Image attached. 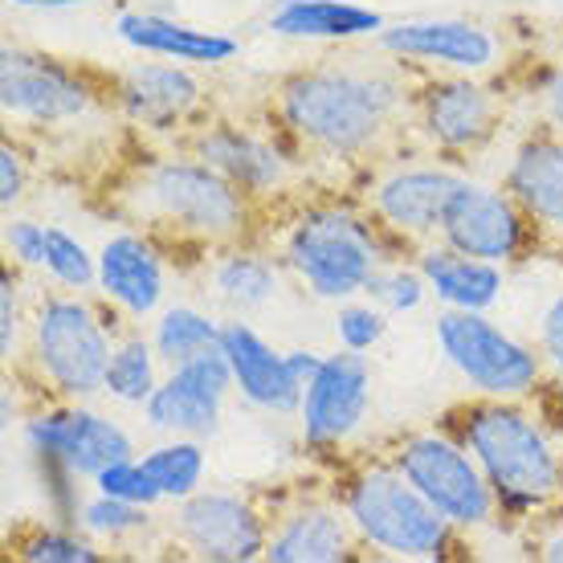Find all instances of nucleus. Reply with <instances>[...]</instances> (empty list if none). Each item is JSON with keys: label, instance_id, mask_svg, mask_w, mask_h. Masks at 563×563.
<instances>
[{"label": "nucleus", "instance_id": "nucleus-1", "mask_svg": "<svg viewBox=\"0 0 563 563\" xmlns=\"http://www.w3.org/2000/svg\"><path fill=\"white\" fill-rule=\"evenodd\" d=\"M396 99L400 90L384 74L310 70L282 86V119L319 152L355 155L384 131Z\"/></svg>", "mask_w": 563, "mask_h": 563}, {"label": "nucleus", "instance_id": "nucleus-2", "mask_svg": "<svg viewBox=\"0 0 563 563\" xmlns=\"http://www.w3.org/2000/svg\"><path fill=\"white\" fill-rule=\"evenodd\" d=\"M462 441L478 457L503 510H536L560 494V457L551 453L543 429L510 400L474 405L465 412Z\"/></svg>", "mask_w": 563, "mask_h": 563}, {"label": "nucleus", "instance_id": "nucleus-3", "mask_svg": "<svg viewBox=\"0 0 563 563\" xmlns=\"http://www.w3.org/2000/svg\"><path fill=\"white\" fill-rule=\"evenodd\" d=\"M343 510L372 548L400 560H437L450 548L453 522L396 465L360 470L343 490Z\"/></svg>", "mask_w": 563, "mask_h": 563}, {"label": "nucleus", "instance_id": "nucleus-4", "mask_svg": "<svg viewBox=\"0 0 563 563\" xmlns=\"http://www.w3.org/2000/svg\"><path fill=\"white\" fill-rule=\"evenodd\" d=\"M140 209L184 238L233 241L245 229V192L205 159H164L140 176Z\"/></svg>", "mask_w": 563, "mask_h": 563}, {"label": "nucleus", "instance_id": "nucleus-5", "mask_svg": "<svg viewBox=\"0 0 563 563\" xmlns=\"http://www.w3.org/2000/svg\"><path fill=\"white\" fill-rule=\"evenodd\" d=\"M286 257L319 298H352L380 274V241L372 225L339 205L302 212L290 229Z\"/></svg>", "mask_w": 563, "mask_h": 563}, {"label": "nucleus", "instance_id": "nucleus-6", "mask_svg": "<svg viewBox=\"0 0 563 563\" xmlns=\"http://www.w3.org/2000/svg\"><path fill=\"white\" fill-rule=\"evenodd\" d=\"M437 339L445 360L490 400H519L539 384V355L498 331L482 310L450 307L437 319Z\"/></svg>", "mask_w": 563, "mask_h": 563}, {"label": "nucleus", "instance_id": "nucleus-7", "mask_svg": "<svg viewBox=\"0 0 563 563\" xmlns=\"http://www.w3.org/2000/svg\"><path fill=\"white\" fill-rule=\"evenodd\" d=\"M33 352L45 380L66 396H90L107 384L111 335L78 298H45L33 319Z\"/></svg>", "mask_w": 563, "mask_h": 563}, {"label": "nucleus", "instance_id": "nucleus-8", "mask_svg": "<svg viewBox=\"0 0 563 563\" xmlns=\"http://www.w3.org/2000/svg\"><path fill=\"white\" fill-rule=\"evenodd\" d=\"M396 470L433 503L453 527H482L498 510V494L474 453L441 433L409 437L396 450Z\"/></svg>", "mask_w": 563, "mask_h": 563}, {"label": "nucleus", "instance_id": "nucleus-9", "mask_svg": "<svg viewBox=\"0 0 563 563\" xmlns=\"http://www.w3.org/2000/svg\"><path fill=\"white\" fill-rule=\"evenodd\" d=\"M229 388H238L233 367L217 343L209 352L176 364L168 380L155 384V393L147 396V421L176 437H205L217 429L221 400L229 396Z\"/></svg>", "mask_w": 563, "mask_h": 563}, {"label": "nucleus", "instance_id": "nucleus-10", "mask_svg": "<svg viewBox=\"0 0 563 563\" xmlns=\"http://www.w3.org/2000/svg\"><path fill=\"white\" fill-rule=\"evenodd\" d=\"M441 238L457 254L482 257V262H515L527 238V212L515 197H503L486 184L462 180L453 188L445 217H441Z\"/></svg>", "mask_w": 563, "mask_h": 563}, {"label": "nucleus", "instance_id": "nucleus-11", "mask_svg": "<svg viewBox=\"0 0 563 563\" xmlns=\"http://www.w3.org/2000/svg\"><path fill=\"white\" fill-rule=\"evenodd\" d=\"M367 400H372V372L360 352H335L327 355L319 372L302 388V437L310 445H339L360 429L367 417Z\"/></svg>", "mask_w": 563, "mask_h": 563}, {"label": "nucleus", "instance_id": "nucleus-12", "mask_svg": "<svg viewBox=\"0 0 563 563\" xmlns=\"http://www.w3.org/2000/svg\"><path fill=\"white\" fill-rule=\"evenodd\" d=\"M25 437L33 453H42L45 462H57L66 474L99 478L107 465L131 457V437L114 421L86 409L42 412L25 424Z\"/></svg>", "mask_w": 563, "mask_h": 563}, {"label": "nucleus", "instance_id": "nucleus-13", "mask_svg": "<svg viewBox=\"0 0 563 563\" xmlns=\"http://www.w3.org/2000/svg\"><path fill=\"white\" fill-rule=\"evenodd\" d=\"M176 527L200 560L217 563H250L266 555L269 543L262 515L233 494H188Z\"/></svg>", "mask_w": 563, "mask_h": 563}, {"label": "nucleus", "instance_id": "nucleus-14", "mask_svg": "<svg viewBox=\"0 0 563 563\" xmlns=\"http://www.w3.org/2000/svg\"><path fill=\"white\" fill-rule=\"evenodd\" d=\"M0 102L16 119L62 123V119H78L90 107V86L74 70L49 62V57L4 49V62H0Z\"/></svg>", "mask_w": 563, "mask_h": 563}, {"label": "nucleus", "instance_id": "nucleus-15", "mask_svg": "<svg viewBox=\"0 0 563 563\" xmlns=\"http://www.w3.org/2000/svg\"><path fill=\"white\" fill-rule=\"evenodd\" d=\"M221 352H225L229 367H233V384H238L241 396L250 405L269 412H290L302 405V388L307 384L295 376L290 355L274 352L254 327L245 323L221 327Z\"/></svg>", "mask_w": 563, "mask_h": 563}, {"label": "nucleus", "instance_id": "nucleus-16", "mask_svg": "<svg viewBox=\"0 0 563 563\" xmlns=\"http://www.w3.org/2000/svg\"><path fill=\"white\" fill-rule=\"evenodd\" d=\"M384 49L450 70H486L494 62V37L470 21H409V25L384 29Z\"/></svg>", "mask_w": 563, "mask_h": 563}, {"label": "nucleus", "instance_id": "nucleus-17", "mask_svg": "<svg viewBox=\"0 0 563 563\" xmlns=\"http://www.w3.org/2000/svg\"><path fill=\"white\" fill-rule=\"evenodd\" d=\"M510 197L519 200L527 221L563 238V135H536L510 159Z\"/></svg>", "mask_w": 563, "mask_h": 563}, {"label": "nucleus", "instance_id": "nucleus-18", "mask_svg": "<svg viewBox=\"0 0 563 563\" xmlns=\"http://www.w3.org/2000/svg\"><path fill=\"white\" fill-rule=\"evenodd\" d=\"M457 184L462 180L453 172L405 168L388 176L372 200H376L380 221H388L409 238H429V233H441V217H445V205H450Z\"/></svg>", "mask_w": 563, "mask_h": 563}, {"label": "nucleus", "instance_id": "nucleus-19", "mask_svg": "<svg viewBox=\"0 0 563 563\" xmlns=\"http://www.w3.org/2000/svg\"><path fill=\"white\" fill-rule=\"evenodd\" d=\"M99 286L102 295L135 319L152 314L164 298V266L155 257L152 241H143L140 233H119L107 241L99 254Z\"/></svg>", "mask_w": 563, "mask_h": 563}, {"label": "nucleus", "instance_id": "nucleus-20", "mask_svg": "<svg viewBox=\"0 0 563 563\" xmlns=\"http://www.w3.org/2000/svg\"><path fill=\"white\" fill-rule=\"evenodd\" d=\"M424 128L441 147L450 152H465V147H478L494 135V99L482 86L453 78V82L429 86V95L421 102Z\"/></svg>", "mask_w": 563, "mask_h": 563}, {"label": "nucleus", "instance_id": "nucleus-21", "mask_svg": "<svg viewBox=\"0 0 563 563\" xmlns=\"http://www.w3.org/2000/svg\"><path fill=\"white\" fill-rule=\"evenodd\" d=\"M123 111L152 131H168L197 111L200 86L180 66H135L119 86Z\"/></svg>", "mask_w": 563, "mask_h": 563}, {"label": "nucleus", "instance_id": "nucleus-22", "mask_svg": "<svg viewBox=\"0 0 563 563\" xmlns=\"http://www.w3.org/2000/svg\"><path fill=\"white\" fill-rule=\"evenodd\" d=\"M119 37L143 54H159L172 62H192V66H221L229 57H238V42L225 33L184 25L159 13H123L119 16Z\"/></svg>", "mask_w": 563, "mask_h": 563}, {"label": "nucleus", "instance_id": "nucleus-23", "mask_svg": "<svg viewBox=\"0 0 563 563\" xmlns=\"http://www.w3.org/2000/svg\"><path fill=\"white\" fill-rule=\"evenodd\" d=\"M197 155L209 168L229 176L241 192H274L286 176V159L278 147L241 128H212L197 135Z\"/></svg>", "mask_w": 563, "mask_h": 563}, {"label": "nucleus", "instance_id": "nucleus-24", "mask_svg": "<svg viewBox=\"0 0 563 563\" xmlns=\"http://www.w3.org/2000/svg\"><path fill=\"white\" fill-rule=\"evenodd\" d=\"M352 527L347 510L307 507L290 515L266 543L269 563H339L352 551Z\"/></svg>", "mask_w": 563, "mask_h": 563}, {"label": "nucleus", "instance_id": "nucleus-25", "mask_svg": "<svg viewBox=\"0 0 563 563\" xmlns=\"http://www.w3.org/2000/svg\"><path fill=\"white\" fill-rule=\"evenodd\" d=\"M269 29L282 37H307V42H352L380 33L384 16L347 0H282L269 16Z\"/></svg>", "mask_w": 563, "mask_h": 563}, {"label": "nucleus", "instance_id": "nucleus-26", "mask_svg": "<svg viewBox=\"0 0 563 563\" xmlns=\"http://www.w3.org/2000/svg\"><path fill=\"white\" fill-rule=\"evenodd\" d=\"M421 274L429 282V290L453 310H486L494 307V298L503 290V274H498L494 262L457 254L453 245L424 250Z\"/></svg>", "mask_w": 563, "mask_h": 563}, {"label": "nucleus", "instance_id": "nucleus-27", "mask_svg": "<svg viewBox=\"0 0 563 563\" xmlns=\"http://www.w3.org/2000/svg\"><path fill=\"white\" fill-rule=\"evenodd\" d=\"M221 343V327L212 323L209 314H200L192 307H176L168 310L159 327H155V352L164 355L172 367L184 364V360H192V355L209 352Z\"/></svg>", "mask_w": 563, "mask_h": 563}, {"label": "nucleus", "instance_id": "nucleus-28", "mask_svg": "<svg viewBox=\"0 0 563 563\" xmlns=\"http://www.w3.org/2000/svg\"><path fill=\"white\" fill-rule=\"evenodd\" d=\"M102 388L123 405H147V396L155 393V355L140 335L123 339L111 352Z\"/></svg>", "mask_w": 563, "mask_h": 563}, {"label": "nucleus", "instance_id": "nucleus-29", "mask_svg": "<svg viewBox=\"0 0 563 563\" xmlns=\"http://www.w3.org/2000/svg\"><path fill=\"white\" fill-rule=\"evenodd\" d=\"M212 282H217L221 298L233 302V307H262V302L278 290V269L257 254H229L225 262L217 266Z\"/></svg>", "mask_w": 563, "mask_h": 563}, {"label": "nucleus", "instance_id": "nucleus-30", "mask_svg": "<svg viewBox=\"0 0 563 563\" xmlns=\"http://www.w3.org/2000/svg\"><path fill=\"white\" fill-rule=\"evenodd\" d=\"M147 465V474L155 478L159 494L164 498H188V494H197L200 478H205V453H200L197 441H172V445H159L143 457Z\"/></svg>", "mask_w": 563, "mask_h": 563}, {"label": "nucleus", "instance_id": "nucleus-31", "mask_svg": "<svg viewBox=\"0 0 563 563\" xmlns=\"http://www.w3.org/2000/svg\"><path fill=\"white\" fill-rule=\"evenodd\" d=\"M45 269L54 274L62 286H74L82 290L90 282L99 278V269L86 254V245L78 238H70L66 229H45Z\"/></svg>", "mask_w": 563, "mask_h": 563}, {"label": "nucleus", "instance_id": "nucleus-32", "mask_svg": "<svg viewBox=\"0 0 563 563\" xmlns=\"http://www.w3.org/2000/svg\"><path fill=\"white\" fill-rule=\"evenodd\" d=\"M99 494H111V498H123V503H135V507H152L164 494L155 486V478L147 474V465L135 462V457H123V462L107 465L99 478H95Z\"/></svg>", "mask_w": 563, "mask_h": 563}, {"label": "nucleus", "instance_id": "nucleus-33", "mask_svg": "<svg viewBox=\"0 0 563 563\" xmlns=\"http://www.w3.org/2000/svg\"><path fill=\"white\" fill-rule=\"evenodd\" d=\"M143 510L147 507H135V503H123V498H111V494H99L90 507L82 510V527L90 536H128L135 527H143Z\"/></svg>", "mask_w": 563, "mask_h": 563}, {"label": "nucleus", "instance_id": "nucleus-34", "mask_svg": "<svg viewBox=\"0 0 563 563\" xmlns=\"http://www.w3.org/2000/svg\"><path fill=\"white\" fill-rule=\"evenodd\" d=\"M16 555L29 563H95V560H102L99 551H95V543H86V539H78V536H57V531L25 539V543L16 548Z\"/></svg>", "mask_w": 563, "mask_h": 563}, {"label": "nucleus", "instance_id": "nucleus-35", "mask_svg": "<svg viewBox=\"0 0 563 563\" xmlns=\"http://www.w3.org/2000/svg\"><path fill=\"white\" fill-rule=\"evenodd\" d=\"M424 290H429L424 274H412V269H388V274H376V278L367 282V295L376 298V302H384L388 310L421 307Z\"/></svg>", "mask_w": 563, "mask_h": 563}, {"label": "nucleus", "instance_id": "nucleus-36", "mask_svg": "<svg viewBox=\"0 0 563 563\" xmlns=\"http://www.w3.org/2000/svg\"><path fill=\"white\" fill-rule=\"evenodd\" d=\"M339 339H343V347H352V352H367V347H376L384 339V314L376 307H347L339 310Z\"/></svg>", "mask_w": 563, "mask_h": 563}, {"label": "nucleus", "instance_id": "nucleus-37", "mask_svg": "<svg viewBox=\"0 0 563 563\" xmlns=\"http://www.w3.org/2000/svg\"><path fill=\"white\" fill-rule=\"evenodd\" d=\"M4 245L16 254V262L45 269V225H33V221H13V225L4 229Z\"/></svg>", "mask_w": 563, "mask_h": 563}, {"label": "nucleus", "instance_id": "nucleus-38", "mask_svg": "<svg viewBox=\"0 0 563 563\" xmlns=\"http://www.w3.org/2000/svg\"><path fill=\"white\" fill-rule=\"evenodd\" d=\"M21 188H25V168H21V155L4 143V147H0V205H4V209H13L16 200H21Z\"/></svg>", "mask_w": 563, "mask_h": 563}, {"label": "nucleus", "instance_id": "nucleus-39", "mask_svg": "<svg viewBox=\"0 0 563 563\" xmlns=\"http://www.w3.org/2000/svg\"><path fill=\"white\" fill-rule=\"evenodd\" d=\"M543 355H548L551 367L563 376V295L543 314Z\"/></svg>", "mask_w": 563, "mask_h": 563}, {"label": "nucleus", "instance_id": "nucleus-40", "mask_svg": "<svg viewBox=\"0 0 563 563\" xmlns=\"http://www.w3.org/2000/svg\"><path fill=\"white\" fill-rule=\"evenodd\" d=\"M13 343H16V290H13V278L4 274V286H0V352L13 355Z\"/></svg>", "mask_w": 563, "mask_h": 563}, {"label": "nucleus", "instance_id": "nucleus-41", "mask_svg": "<svg viewBox=\"0 0 563 563\" xmlns=\"http://www.w3.org/2000/svg\"><path fill=\"white\" fill-rule=\"evenodd\" d=\"M536 548L539 560H551V563H563V515H555V519L548 522V531L531 543Z\"/></svg>", "mask_w": 563, "mask_h": 563}, {"label": "nucleus", "instance_id": "nucleus-42", "mask_svg": "<svg viewBox=\"0 0 563 563\" xmlns=\"http://www.w3.org/2000/svg\"><path fill=\"white\" fill-rule=\"evenodd\" d=\"M543 99H548L551 123H555V131L563 135V70L551 74V82H548V90H543Z\"/></svg>", "mask_w": 563, "mask_h": 563}, {"label": "nucleus", "instance_id": "nucleus-43", "mask_svg": "<svg viewBox=\"0 0 563 563\" xmlns=\"http://www.w3.org/2000/svg\"><path fill=\"white\" fill-rule=\"evenodd\" d=\"M21 9H70V4H90V0H13Z\"/></svg>", "mask_w": 563, "mask_h": 563}, {"label": "nucleus", "instance_id": "nucleus-44", "mask_svg": "<svg viewBox=\"0 0 563 563\" xmlns=\"http://www.w3.org/2000/svg\"><path fill=\"white\" fill-rule=\"evenodd\" d=\"M555 412H560V421H563V376H560V384H555Z\"/></svg>", "mask_w": 563, "mask_h": 563}]
</instances>
